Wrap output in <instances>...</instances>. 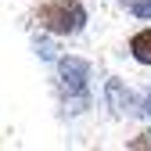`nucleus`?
<instances>
[{
    "label": "nucleus",
    "instance_id": "nucleus-1",
    "mask_svg": "<svg viewBox=\"0 0 151 151\" xmlns=\"http://www.w3.org/2000/svg\"><path fill=\"white\" fill-rule=\"evenodd\" d=\"M36 22L58 36H68V32H79L86 25V7L79 0H47L40 7V14H36Z\"/></svg>",
    "mask_w": 151,
    "mask_h": 151
},
{
    "label": "nucleus",
    "instance_id": "nucleus-2",
    "mask_svg": "<svg viewBox=\"0 0 151 151\" xmlns=\"http://www.w3.org/2000/svg\"><path fill=\"white\" fill-rule=\"evenodd\" d=\"M61 79L68 90H86V79H90V65L79 61V58H61Z\"/></svg>",
    "mask_w": 151,
    "mask_h": 151
},
{
    "label": "nucleus",
    "instance_id": "nucleus-3",
    "mask_svg": "<svg viewBox=\"0 0 151 151\" xmlns=\"http://www.w3.org/2000/svg\"><path fill=\"white\" fill-rule=\"evenodd\" d=\"M129 50H133V58H137V61L151 65V29L133 32V40H129Z\"/></svg>",
    "mask_w": 151,
    "mask_h": 151
},
{
    "label": "nucleus",
    "instance_id": "nucleus-4",
    "mask_svg": "<svg viewBox=\"0 0 151 151\" xmlns=\"http://www.w3.org/2000/svg\"><path fill=\"white\" fill-rule=\"evenodd\" d=\"M129 11L137 18H151V0H129Z\"/></svg>",
    "mask_w": 151,
    "mask_h": 151
}]
</instances>
